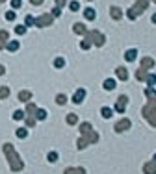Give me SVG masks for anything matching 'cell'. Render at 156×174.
<instances>
[{"label":"cell","instance_id":"cell-1","mask_svg":"<svg viewBox=\"0 0 156 174\" xmlns=\"http://www.w3.org/2000/svg\"><path fill=\"white\" fill-rule=\"evenodd\" d=\"M4 148V154L7 156V163H9V169L13 172H19V171H22V167H24V163H22V159L17 156V152H15V148H13V145H9V143H6L2 146Z\"/></svg>","mask_w":156,"mask_h":174},{"label":"cell","instance_id":"cell-2","mask_svg":"<svg viewBox=\"0 0 156 174\" xmlns=\"http://www.w3.org/2000/svg\"><path fill=\"white\" fill-rule=\"evenodd\" d=\"M141 113H143V117L149 120V124L156 128V98H151V100L143 106Z\"/></svg>","mask_w":156,"mask_h":174},{"label":"cell","instance_id":"cell-3","mask_svg":"<svg viewBox=\"0 0 156 174\" xmlns=\"http://www.w3.org/2000/svg\"><path fill=\"white\" fill-rule=\"evenodd\" d=\"M147 7H149V0H136V4L126 11L128 19H130V21H136V19H138L139 15L147 9Z\"/></svg>","mask_w":156,"mask_h":174},{"label":"cell","instance_id":"cell-4","mask_svg":"<svg viewBox=\"0 0 156 174\" xmlns=\"http://www.w3.org/2000/svg\"><path fill=\"white\" fill-rule=\"evenodd\" d=\"M85 37L91 41V45H95V46H102L104 43H106V37H104V33H100L99 30H91V31H87L85 33Z\"/></svg>","mask_w":156,"mask_h":174},{"label":"cell","instance_id":"cell-5","mask_svg":"<svg viewBox=\"0 0 156 174\" xmlns=\"http://www.w3.org/2000/svg\"><path fill=\"white\" fill-rule=\"evenodd\" d=\"M54 22V17L50 13H45V15H41V17H37V19H34V24L37 26V28H45V26H50Z\"/></svg>","mask_w":156,"mask_h":174},{"label":"cell","instance_id":"cell-6","mask_svg":"<svg viewBox=\"0 0 156 174\" xmlns=\"http://www.w3.org/2000/svg\"><path fill=\"white\" fill-rule=\"evenodd\" d=\"M130 126H132V122L128 120V118H121L119 122H115L114 130L117 133H123V132H126V130H130Z\"/></svg>","mask_w":156,"mask_h":174},{"label":"cell","instance_id":"cell-7","mask_svg":"<svg viewBox=\"0 0 156 174\" xmlns=\"http://www.w3.org/2000/svg\"><path fill=\"white\" fill-rule=\"evenodd\" d=\"M126 104H128V96H126V94H121V96L117 98L114 109H115L117 113H124V108H126Z\"/></svg>","mask_w":156,"mask_h":174},{"label":"cell","instance_id":"cell-8","mask_svg":"<svg viewBox=\"0 0 156 174\" xmlns=\"http://www.w3.org/2000/svg\"><path fill=\"white\" fill-rule=\"evenodd\" d=\"M84 98H85V89H76V93H75V96H73V102L75 104H82L84 102Z\"/></svg>","mask_w":156,"mask_h":174},{"label":"cell","instance_id":"cell-9","mask_svg":"<svg viewBox=\"0 0 156 174\" xmlns=\"http://www.w3.org/2000/svg\"><path fill=\"white\" fill-rule=\"evenodd\" d=\"M82 137H84V139L87 141L89 145H91V143H97V141H99V133H97V132H93V130H91V132H87V133H84Z\"/></svg>","mask_w":156,"mask_h":174},{"label":"cell","instance_id":"cell-10","mask_svg":"<svg viewBox=\"0 0 156 174\" xmlns=\"http://www.w3.org/2000/svg\"><path fill=\"white\" fill-rule=\"evenodd\" d=\"M153 67H154V59L153 58H143L141 59V67H139L141 70H149V69H153Z\"/></svg>","mask_w":156,"mask_h":174},{"label":"cell","instance_id":"cell-11","mask_svg":"<svg viewBox=\"0 0 156 174\" xmlns=\"http://www.w3.org/2000/svg\"><path fill=\"white\" fill-rule=\"evenodd\" d=\"M7 41H9V33H7L6 30H0V50L6 48Z\"/></svg>","mask_w":156,"mask_h":174},{"label":"cell","instance_id":"cell-12","mask_svg":"<svg viewBox=\"0 0 156 174\" xmlns=\"http://www.w3.org/2000/svg\"><path fill=\"white\" fill-rule=\"evenodd\" d=\"M143 174H156V163L149 161V163L143 165Z\"/></svg>","mask_w":156,"mask_h":174},{"label":"cell","instance_id":"cell-13","mask_svg":"<svg viewBox=\"0 0 156 174\" xmlns=\"http://www.w3.org/2000/svg\"><path fill=\"white\" fill-rule=\"evenodd\" d=\"M115 74H117V78L119 80H128V70L124 69V67H117V70H115Z\"/></svg>","mask_w":156,"mask_h":174},{"label":"cell","instance_id":"cell-14","mask_svg":"<svg viewBox=\"0 0 156 174\" xmlns=\"http://www.w3.org/2000/svg\"><path fill=\"white\" fill-rule=\"evenodd\" d=\"M63 174H85V169L84 167H69V169H65Z\"/></svg>","mask_w":156,"mask_h":174},{"label":"cell","instance_id":"cell-15","mask_svg":"<svg viewBox=\"0 0 156 174\" xmlns=\"http://www.w3.org/2000/svg\"><path fill=\"white\" fill-rule=\"evenodd\" d=\"M73 30H75V33H78V35H85L87 33V28H85L82 22H76V24L73 26Z\"/></svg>","mask_w":156,"mask_h":174},{"label":"cell","instance_id":"cell-16","mask_svg":"<svg viewBox=\"0 0 156 174\" xmlns=\"http://www.w3.org/2000/svg\"><path fill=\"white\" fill-rule=\"evenodd\" d=\"M84 17L87 19V21H95V17H97L95 9H93V7H85L84 9Z\"/></svg>","mask_w":156,"mask_h":174},{"label":"cell","instance_id":"cell-17","mask_svg":"<svg viewBox=\"0 0 156 174\" xmlns=\"http://www.w3.org/2000/svg\"><path fill=\"white\" fill-rule=\"evenodd\" d=\"M19 46H21V43H19V41H11V39H9V41H7V45H6V48L9 50V52H17Z\"/></svg>","mask_w":156,"mask_h":174},{"label":"cell","instance_id":"cell-18","mask_svg":"<svg viewBox=\"0 0 156 174\" xmlns=\"http://www.w3.org/2000/svg\"><path fill=\"white\" fill-rule=\"evenodd\" d=\"M136 56H138V50H136V48H130V50L124 52V59H126V61H134Z\"/></svg>","mask_w":156,"mask_h":174},{"label":"cell","instance_id":"cell-19","mask_svg":"<svg viewBox=\"0 0 156 174\" xmlns=\"http://www.w3.org/2000/svg\"><path fill=\"white\" fill-rule=\"evenodd\" d=\"M115 87H117V84H115L114 78H108V80H104V89H106V91H114Z\"/></svg>","mask_w":156,"mask_h":174},{"label":"cell","instance_id":"cell-20","mask_svg":"<svg viewBox=\"0 0 156 174\" xmlns=\"http://www.w3.org/2000/svg\"><path fill=\"white\" fill-rule=\"evenodd\" d=\"M110 15H112V19H115V21H119V19L123 17V11H121L119 7H112V9H110Z\"/></svg>","mask_w":156,"mask_h":174},{"label":"cell","instance_id":"cell-21","mask_svg":"<svg viewBox=\"0 0 156 174\" xmlns=\"http://www.w3.org/2000/svg\"><path fill=\"white\" fill-rule=\"evenodd\" d=\"M30 98H32V93H30V91H21V93H19V100L21 102H28Z\"/></svg>","mask_w":156,"mask_h":174},{"label":"cell","instance_id":"cell-22","mask_svg":"<svg viewBox=\"0 0 156 174\" xmlns=\"http://www.w3.org/2000/svg\"><path fill=\"white\" fill-rule=\"evenodd\" d=\"M91 124H89V122H82V124H80V133H82V135H84V133H87V132H91Z\"/></svg>","mask_w":156,"mask_h":174},{"label":"cell","instance_id":"cell-23","mask_svg":"<svg viewBox=\"0 0 156 174\" xmlns=\"http://www.w3.org/2000/svg\"><path fill=\"white\" fill-rule=\"evenodd\" d=\"M100 115H102L104 118H110L112 115H114V109H112V108H102V109H100Z\"/></svg>","mask_w":156,"mask_h":174},{"label":"cell","instance_id":"cell-24","mask_svg":"<svg viewBox=\"0 0 156 174\" xmlns=\"http://www.w3.org/2000/svg\"><path fill=\"white\" fill-rule=\"evenodd\" d=\"M34 117H36L37 120H45V118H46V111H45V109H36V115H34Z\"/></svg>","mask_w":156,"mask_h":174},{"label":"cell","instance_id":"cell-25","mask_svg":"<svg viewBox=\"0 0 156 174\" xmlns=\"http://www.w3.org/2000/svg\"><path fill=\"white\" fill-rule=\"evenodd\" d=\"M145 96L149 98V100H151V98H156V91H154V87H147V89H145Z\"/></svg>","mask_w":156,"mask_h":174},{"label":"cell","instance_id":"cell-26","mask_svg":"<svg viewBox=\"0 0 156 174\" xmlns=\"http://www.w3.org/2000/svg\"><path fill=\"white\" fill-rule=\"evenodd\" d=\"M147 84H149V87H154L156 85V74H147Z\"/></svg>","mask_w":156,"mask_h":174},{"label":"cell","instance_id":"cell-27","mask_svg":"<svg viewBox=\"0 0 156 174\" xmlns=\"http://www.w3.org/2000/svg\"><path fill=\"white\" fill-rule=\"evenodd\" d=\"M9 96V87H0V100Z\"/></svg>","mask_w":156,"mask_h":174},{"label":"cell","instance_id":"cell-28","mask_svg":"<svg viewBox=\"0 0 156 174\" xmlns=\"http://www.w3.org/2000/svg\"><path fill=\"white\" fill-rule=\"evenodd\" d=\"M87 145H89V143H87V141L84 139V137H80V139L76 141V146H78V150H84V148H85V146H87Z\"/></svg>","mask_w":156,"mask_h":174},{"label":"cell","instance_id":"cell-29","mask_svg":"<svg viewBox=\"0 0 156 174\" xmlns=\"http://www.w3.org/2000/svg\"><path fill=\"white\" fill-rule=\"evenodd\" d=\"M54 67H56V69L65 67V59H63V58H56V59H54Z\"/></svg>","mask_w":156,"mask_h":174},{"label":"cell","instance_id":"cell-30","mask_svg":"<svg viewBox=\"0 0 156 174\" xmlns=\"http://www.w3.org/2000/svg\"><path fill=\"white\" fill-rule=\"evenodd\" d=\"M26 135H28V130H26V128H19L17 130V137H19V139H24Z\"/></svg>","mask_w":156,"mask_h":174},{"label":"cell","instance_id":"cell-31","mask_svg":"<svg viewBox=\"0 0 156 174\" xmlns=\"http://www.w3.org/2000/svg\"><path fill=\"white\" fill-rule=\"evenodd\" d=\"M80 46H82V50H87L89 46H91V41H89V39H87V37H85V35H84V41L80 43Z\"/></svg>","mask_w":156,"mask_h":174},{"label":"cell","instance_id":"cell-32","mask_svg":"<svg viewBox=\"0 0 156 174\" xmlns=\"http://www.w3.org/2000/svg\"><path fill=\"white\" fill-rule=\"evenodd\" d=\"M24 117H26V113H24V111H21V109L13 113V118H15V120H22Z\"/></svg>","mask_w":156,"mask_h":174},{"label":"cell","instance_id":"cell-33","mask_svg":"<svg viewBox=\"0 0 156 174\" xmlns=\"http://www.w3.org/2000/svg\"><path fill=\"white\" fill-rule=\"evenodd\" d=\"M67 122H69V124H76V122H78V117L75 115V113H69V115H67Z\"/></svg>","mask_w":156,"mask_h":174},{"label":"cell","instance_id":"cell-34","mask_svg":"<svg viewBox=\"0 0 156 174\" xmlns=\"http://www.w3.org/2000/svg\"><path fill=\"white\" fill-rule=\"evenodd\" d=\"M136 78H138L139 82H141V80H145V78H147V70H141V69H139L138 72H136Z\"/></svg>","mask_w":156,"mask_h":174},{"label":"cell","instance_id":"cell-35","mask_svg":"<svg viewBox=\"0 0 156 174\" xmlns=\"http://www.w3.org/2000/svg\"><path fill=\"white\" fill-rule=\"evenodd\" d=\"M58 157H60V156H58V152H48V161H50V163H56Z\"/></svg>","mask_w":156,"mask_h":174},{"label":"cell","instance_id":"cell-36","mask_svg":"<svg viewBox=\"0 0 156 174\" xmlns=\"http://www.w3.org/2000/svg\"><path fill=\"white\" fill-rule=\"evenodd\" d=\"M56 102H58L60 106H63L65 102H67V96H65V94H58V96H56Z\"/></svg>","mask_w":156,"mask_h":174},{"label":"cell","instance_id":"cell-37","mask_svg":"<svg viewBox=\"0 0 156 174\" xmlns=\"http://www.w3.org/2000/svg\"><path fill=\"white\" fill-rule=\"evenodd\" d=\"M15 33H17V35H24L26 33V26H17V28H15Z\"/></svg>","mask_w":156,"mask_h":174},{"label":"cell","instance_id":"cell-38","mask_svg":"<svg viewBox=\"0 0 156 174\" xmlns=\"http://www.w3.org/2000/svg\"><path fill=\"white\" fill-rule=\"evenodd\" d=\"M69 7H71V11H78V9H80V4H78L76 0H73V2L69 4Z\"/></svg>","mask_w":156,"mask_h":174},{"label":"cell","instance_id":"cell-39","mask_svg":"<svg viewBox=\"0 0 156 174\" xmlns=\"http://www.w3.org/2000/svg\"><path fill=\"white\" fill-rule=\"evenodd\" d=\"M36 106H34V104H28V108H26V115H32V113H36Z\"/></svg>","mask_w":156,"mask_h":174},{"label":"cell","instance_id":"cell-40","mask_svg":"<svg viewBox=\"0 0 156 174\" xmlns=\"http://www.w3.org/2000/svg\"><path fill=\"white\" fill-rule=\"evenodd\" d=\"M15 17H17L15 11H6V19H7V21H15Z\"/></svg>","mask_w":156,"mask_h":174},{"label":"cell","instance_id":"cell-41","mask_svg":"<svg viewBox=\"0 0 156 174\" xmlns=\"http://www.w3.org/2000/svg\"><path fill=\"white\" fill-rule=\"evenodd\" d=\"M50 15H52V17H60V15H61V7H54V9H52V13H50Z\"/></svg>","mask_w":156,"mask_h":174},{"label":"cell","instance_id":"cell-42","mask_svg":"<svg viewBox=\"0 0 156 174\" xmlns=\"http://www.w3.org/2000/svg\"><path fill=\"white\" fill-rule=\"evenodd\" d=\"M21 4H22V0H11V7H13V9L21 7Z\"/></svg>","mask_w":156,"mask_h":174},{"label":"cell","instance_id":"cell-43","mask_svg":"<svg viewBox=\"0 0 156 174\" xmlns=\"http://www.w3.org/2000/svg\"><path fill=\"white\" fill-rule=\"evenodd\" d=\"M24 22H26V26H32L34 24V17H30V15H28V17L24 19Z\"/></svg>","mask_w":156,"mask_h":174},{"label":"cell","instance_id":"cell-44","mask_svg":"<svg viewBox=\"0 0 156 174\" xmlns=\"http://www.w3.org/2000/svg\"><path fill=\"white\" fill-rule=\"evenodd\" d=\"M65 4H67V0H56V6L58 7H63Z\"/></svg>","mask_w":156,"mask_h":174},{"label":"cell","instance_id":"cell-45","mask_svg":"<svg viewBox=\"0 0 156 174\" xmlns=\"http://www.w3.org/2000/svg\"><path fill=\"white\" fill-rule=\"evenodd\" d=\"M26 124H28V126H34V124H36V120H34L32 117H28V118H26Z\"/></svg>","mask_w":156,"mask_h":174},{"label":"cell","instance_id":"cell-46","mask_svg":"<svg viewBox=\"0 0 156 174\" xmlns=\"http://www.w3.org/2000/svg\"><path fill=\"white\" fill-rule=\"evenodd\" d=\"M30 2H32L34 6H39V4H43V0H30Z\"/></svg>","mask_w":156,"mask_h":174},{"label":"cell","instance_id":"cell-47","mask_svg":"<svg viewBox=\"0 0 156 174\" xmlns=\"http://www.w3.org/2000/svg\"><path fill=\"white\" fill-rule=\"evenodd\" d=\"M4 72H6V69H4V65H0V76H2Z\"/></svg>","mask_w":156,"mask_h":174},{"label":"cell","instance_id":"cell-48","mask_svg":"<svg viewBox=\"0 0 156 174\" xmlns=\"http://www.w3.org/2000/svg\"><path fill=\"white\" fill-rule=\"evenodd\" d=\"M153 22H154V24H156V13L153 15Z\"/></svg>","mask_w":156,"mask_h":174},{"label":"cell","instance_id":"cell-49","mask_svg":"<svg viewBox=\"0 0 156 174\" xmlns=\"http://www.w3.org/2000/svg\"><path fill=\"white\" fill-rule=\"evenodd\" d=\"M153 161H154V163H156V154H154V156H153Z\"/></svg>","mask_w":156,"mask_h":174},{"label":"cell","instance_id":"cell-50","mask_svg":"<svg viewBox=\"0 0 156 174\" xmlns=\"http://www.w3.org/2000/svg\"><path fill=\"white\" fill-rule=\"evenodd\" d=\"M0 2H6V0H0Z\"/></svg>","mask_w":156,"mask_h":174},{"label":"cell","instance_id":"cell-51","mask_svg":"<svg viewBox=\"0 0 156 174\" xmlns=\"http://www.w3.org/2000/svg\"><path fill=\"white\" fill-rule=\"evenodd\" d=\"M153 2H156V0H153Z\"/></svg>","mask_w":156,"mask_h":174}]
</instances>
